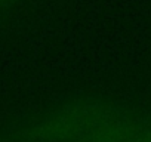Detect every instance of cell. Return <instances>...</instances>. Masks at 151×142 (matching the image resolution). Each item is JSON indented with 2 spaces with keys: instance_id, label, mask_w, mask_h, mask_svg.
I'll use <instances>...</instances> for the list:
<instances>
[{
  "instance_id": "cell-1",
  "label": "cell",
  "mask_w": 151,
  "mask_h": 142,
  "mask_svg": "<svg viewBox=\"0 0 151 142\" xmlns=\"http://www.w3.org/2000/svg\"><path fill=\"white\" fill-rule=\"evenodd\" d=\"M107 111L101 105L64 108L30 130V138L42 142H77Z\"/></svg>"
},
{
  "instance_id": "cell-2",
  "label": "cell",
  "mask_w": 151,
  "mask_h": 142,
  "mask_svg": "<svg viewBox=\"0 0 151 142\" xmlns=\"http://www.w3.org/2000/svg\"><path fill=\"white\" fill-rule=\"evenodd\" d=\"M2 2H5V0H0V3H2Z\"/></svg>"
}]
</instances>
